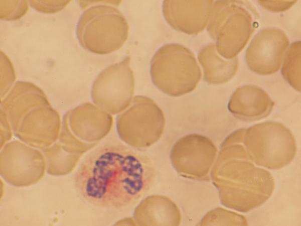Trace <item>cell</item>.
I'll return each instance as SVG.
<instances>
[{
  "label": "cell",
  "mask_w": 301,
  "mask_h": 226,
  "mask_svg": "<svg viewBox=\"0 0 301 226\" xmlns=\"http://www.w3.org/2000/svg\"><path fill=\"white\" fill-rule=\"evenodd\" d=\"M288 45L287 36L282 30L275 28L262 29L246 50V64L257 74H273L280 69Z\"/></svg>",
  "instance_id": "obj_10"
},
{
  "label": "cell",
  "mask_w": 301,
  "mask_h": 226,
  "mask_svg": "<svg viewBox=\"0 0 301 226\" xmlns=\"http://www.w3.org/2000/svg\"><path fill=\"white\" fill-rule=\"evenodd\" d=\"M274 105V101L262 88L257 85H245L232 93L228 109L236 118L253 121L267 116Z\"/></svg>",
  "instance_id": "obj_12"
},
{
  "label": "cell",
  "mask_w": 301,
  "mask_h": 226,
  "mask_svg": "<svg viewBox=\"0 0 301 226\" xmlns=\"http://www.w3.org/2000/svg\"><path fill=\"white\" fill-rule=\"evenodd\" d=\"M150 73L158 88L175 97L192 91L202 77L193 52L177 43L166 44L157 50L151 60Z\"/></svg>",
  "instance_id": "obj_5"
},
{
  "label": "cell",
  "mask_w": 301,
  "mask_h": 226,
  "mask_svg": "<svg viewBox=\"0 0 301 226\" xmlns=\"http://www.w3.org/2000/svg\"><path fill=\"white\" fill-rule=\"evenodd\" d=\"M71 2L70 1H31L29 4L38 12L45 14L57 13Z\"/></svg>",
  "instance_id": "obj_17"
},
{
  "label": "cell",
  "mask_w": 301,
  "mask_h": 226,
  "mask_svg": "<svg viewBox=\"0 0 301 226\" xmlns=\"http://www.w3.org/2000/svg\"><path fill=\"white\" fill-rule=\"evenodd\" d=\"M256 15L241 1H216L211 8L207 30L216 40L217 52L231 59L244 48L255 29Z\"/></svg>",
  "instance_id": "obj_4"
},
{
  "label": "cell",
  "mask_w": 301,
  "mask_h": 226,
  "mask_svg": "<svg viewBox=\"0 0 301 226\" xmlns=\"http://www.w3.org/2000/svg\"><path fill=\"white\" fill-rule=\"evenodd\" d=\"M296 1H259L258 3L265 9L274 12L286 11L291 8Z\"/></svg>",
  "instance_id": "obj_18"
},
{
  "label": "cell",
  "mask_w": 301,
  "mask_h": 226,
  "mask_svg": "<svg viewBox=\"0 0 301 226\" xmlns=\"http://www.w3.org/2000/svg\"><path fill=\"white\" fill-rule=\"evenodd\" d=\"M121 1H80L83 9L76 26L77 39L85 50L97 54H107L120 49L126 41L127 20L116 7Z\"/></svg>",
  "instance_id": "obj_3"
},
{
  "label": "cell",
  "mask_w": 301,
  "mask_h": 226,
  "mask_svg": "<svg viewBox=\"0 0 301 226\" xmlns=\"http://www.w3.org/2000/svg\"><path fill=\"white\" fill-rule=\"evenodd\" d=\"M165 124L163 111L150 98L137 95L119 113L117 128L120 138L135 148L149 146L161 137Z\"/></svg>",
  "instance_id": "obj_7"
},
{
  "label": "cell",
  "mask_w": 301,
  "mask_h": 226,
  "mask_svg": "<svg viewBox=\"0 0 301 226\" xmlns=\"http://www.w3.org/2000/svg\"><path fill=\"white\" fill-rule=\"evenodd\" d=\"M213 1H165L164 17L176 30L188 34L203 31L209 22Z\"/></svg>",
  "instance_id": "obj_11"
},
{
  "label": "cell",
  "mask_w": 301,
  "mask_h": 226,
  "mask_svg": "<svg viewBox=\"0 0 301 226\" xmlns=\"http://www.w3.org/2000/svg\"><path fill=\"white\" fill-rule=\"evenodd\" d=\"M242 142L253 162L271 169L287 165L296 150L290 131L276 122H265L245 129Z\"/></svg>",
  "instance_id": "obj_6"
},
{
  "label": "cell",
  "mask_w": 301,
  "mask_h": 226,
  "mask_svg": "<svg viewBox=\"0 0 301 226\" xmlns=\"http://www.w3.org/2000/svg\"><path fill=\"white\" fill-rule=\"evenodd\" d=\"M130 57L104 69L94 80L91 89L93 101L112 114L120 113L130 104L134 89Z\"/></svg>",
  "instance_id": "obj_8"
},
{
  "label": "cell",
  "mask_w": 301,
  "mask_h": 226,
  "mask_svg": "<svg viewBox=\"0 0 301 226\" xmlns=\"http://www.w3.org/2000/svg\"><path fill=\"white\" fill-rule=\"evenodd\" d=\"M1 97L7 94L15 82L16 76L13 64L9 57L3 52L1 53Z\"/></svg>",
  "instance_id": "obj_16"
},
{
  "label": "cell",
  "mask_w": 301,
  "mask_h": 226,
  "mask_svg": "<svg viewBox=\"0 0 301 226\" xmlns=\"http://www.w3.org/2000/svg\"><path fill=\"white\" fill-rule=\"evenodd\" d=\"M241 142L222 143L212 177L222 204L245 212L265 202L274 183L269 172L255 167Z\"/></svg>",
  "instance_id": "obj_2"
},
{
  "label": "cell",
  "mask_w": 301,
  "mask_h": 226,
  "mask_svg": "<svg viewBox=\"0 0 301 226\" xmlns=\"http://www.w3.org/2000/svg\"><path fill=\"white\" fill-rule=\"evenodd\" d=\"M156 176L146 154L118 142H108L89 153L74 177L76 189L89 203L119 209L136 203L151 188Z\"/></svg>",
  "instance_id": "obj_1"
},
{
  "label": "cell",
  "mask_w": 301,
  "mask_h": 226,
  "mask_svg": "<svg viewBox=\"0 0 301 226\" xmlns=\"http://www.w3.org/2000/svg\"><path fill=\"white\" fill-rule=\"evenodd\" d=\"M1 19L12 21L23 17L29 9V1H1Z\"/></svg>",
  "instance_id": "obj_15"
},
{
  "label": "cell",
  "mask_w": 301,
  "mask_h": 226,
  "mask_svg": "<svg viewBox=\"0 0 301 226\" xmlns=\"http://www.w3.org/2000/svg\"><path fill=\"white\" fill-rule=\"evenodd\" d=\"M217 154V148L209 138L192 134L175 144L170 159L174 168L182 176L199 179L207 177Z\"/></svg>",
  "instance_id": "obj_9"
},
{
  "label": "cell",
  "mask_w": 301,
  "mask_h": 226,
  "mask_svg": "<svg viewBox=\"0 0 301 226\" xmlns=\"http://www.w3.org/2000/svg\"><path fill=\"white\" fill-rule=\"evenodd\" d=\"M300 41L293 42L284 54L281 68L283 78L295 90L300 91Z\"/></svg>",
  "instance_id": "obj_14"
},
{
  "label": "cell",
  "mask_w": 301,
  "mask_h": 226,
  "mask_svg": "<svg viewBox=\"0 0 301 226\" xmlns=\"http://www.w3.org/2000/svg\"><path fill=\"white\" fill-rule=\"evenodd\" d=\"M198 58L203 68V79L209 84L225 83L234 76L238 70V58L227 59L220 56L213 43L203 47Z\"/></svg>",
  "instance_id": "obj_13"
}]
</instances>
